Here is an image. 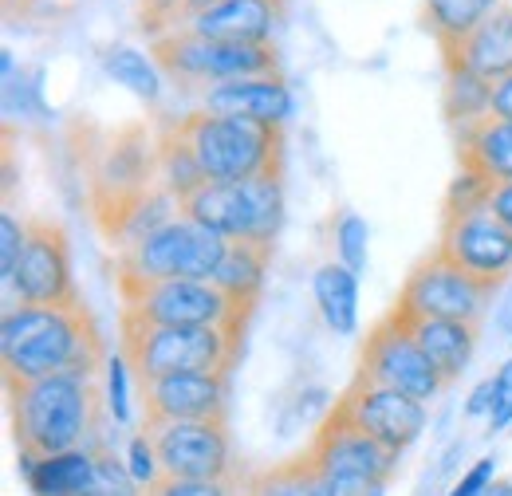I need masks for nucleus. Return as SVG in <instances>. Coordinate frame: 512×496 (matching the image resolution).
Segmentation results:
<instances>
[{
	"instance_id": "1",
	"label": "nucleus",
	"mask_w": 512,
	"mask_h": 496,
	"mask_svg": "<svg viewBox=\"0 0 512 496\" xmlns=\"http://www.w3.org/2000/svg\"><path fill=\"white\" fill-rule=\"evenodd\" d=\"M4 398L20 469L103 441V410L111 406H103L107 398L99 390V378H4Z\"/></svg>"
},
{
	"instance_id": "2",
	"label": "nucleus",
	"mask_w": 512,
	"mask_h": 496,
	"mask_svg": "<svg viewBox=\"0 0 512 496\" xmlns=\"http://www.w3.org/2000/svg\"><path fill=\"white\" fill-rule=\"evenodd\" d=\"M0 363L4 378H99L111 367V351L87 300L75 308L12 304L0 323Z\"/></svg>"
},
{
	"instance_id": "3",
	"label": "nucleus",
	"mask_w": 512,
	"mask_h": 496,
	"mask_svg": "<svg viewBox=\"0 0 512 496\" xmlns=\"http://www.w3.org/2000/svg\"><path fill=\"white\" fill-rule=\"evenodd\" d=\"M245 351V335L229 327H162L119 315V355L130 386L166 374H233Z\"/></svg>"
},
{
	"instance_id": "4",
	"label": "nucleus",
	"mask_w": 512,
	"mask_h": 496,
	"mask_svg": "<svg viewBox=\"0 0 512 496\" xmlns=\"http://www.w3.org/2000/svg\"><path fill=\"white\" fill-rule=\"evenodd\" d=\"M170 123L190 146L205 182H245L260 174H284L288 134L280 123L209 115L201 107L190 115H174Z\"/></svg>"
},
{
	"instance_id": "5",
	"label": "nucleus",
	"mask_w": 512,
	"mask_h": 496,
	"mask_svg": "<svg viewBox=\"0 0 512 496\" xmlns=\"http://www.w3.org/2000/svg\"><path fill=\"white\" fill-rule=\"evenodd\" d=\"M438 252L461 272L489 280L505 288L512 276V229L493 213L489 186L457 174L442 201V229H438Z\"/></svg>"
},
{
	"instance_id": "6",
	"label": "nucleus",
	"mask_w": 512,
	"mask_h": 496,
	"mask_svg": "<svg viewBox=\"0 0 512 496\" xmlns=\"http://www.w3.org/2000/svg\"><path fill=\"white\" fill-rule=\"evenodd\" d=\"M178 213L237 245H276L284 221V174L201 182L186 197H178Z\"/></svg>"
},
{
	"instance_id": "7",
	"label": "nucleus",
	"mask_w": 512,
	"mask_h": 496,
	"mask_svg": "<svg viewBox=\"0 0 512 496\" xmlns=\"http://www.w3.org/2000/svg\"><path fill=\"white\" fill-rule=\"evenodd\" d=\"M150 60L178 87V95H205L209 87L229 79L284 75L276 44H225V40H205L190 28L150 40Z\"/></svg>"
},
{
	"instance_id": "8",
	"label": "nucleus",
	"mask_w": 512,
	"mask_h": 496,
	"mask_svg": "<svg viewBox=\"0 0 512 496\" xmlns=\"http://www.w3.org/2000/svg\"><path fill=\"white\" fill-rule=\"evenodd\" d=\"M229 245L233 241L221 233L178 213L166 225L142 233L134 245L119 248L115 280H213Z\"/></svg>"
},
{
	"instance_id": "9",
	"label": "nucleus",
	"mask_w": 512,
	"mask_h": 496,
	"mask_svg": "<svg viewBox=\"0 0 512 496\" xmlns=\"http://www.w3.org/2000/svg\"><path fill=\"white\" fill-rule=\"evenodd\" d=\"M119 315L162 327H229L249 335L253 311H241L213 280H115Z\"/></svg>"
},
{
	"instance_id": "10",
	"label": "nucleus",
	"mask_w": 512,
	"mask_h": 496,
	"mask_svg": "<svg viewBox=\"0 0 512 496\" xmlns=\"http://www.w3.org/2000/svg\"><path fill=\"white\" fill-rule=\"evenodd\" d=\"M4 292H8V308L12 304H32V308L83 304L75 268H71V237L60 221H48V217L28 221V241L20 248L12 276L4 280Z\"/></svg>"
},
{
	"instance_id": "11",
	"label": "nucleus",
	"mask_w": 512,
	"mask_h": 496,
	"mask_svg": "<svg viewBox=\"0 0 512 496\" xmlns=\"http://www.w3.org/2000/svg\"><path fill=\"white\" fill-rule=\"evenodd\" d=\"M304 453L312 457V469L331 485H390L402 461V453L355 426L339 406L327 410Z\"/></svg>"
},
{
	"instance_id": "12",
	"label": "nucleus",
	"mask_w": 512,
	"mask_h": 496,
	"mask_svg": "<svg viewBox=\"0 0 512 496\" xmlns=\"http://www.w3.org/2000/svg\"><path fill=\"white\" fill-rule=\"evenodd\" d=\"M355 378L375 382V386H390L398 394H410L418 402H434L442 390H449L446 378L438 367L426 359V351L410 339V331L386 311L383 319H375V327L367 331L363 347H359V363H355Z\"/></svg>"
},
{
	"instance_id": "13",
	"label": "nucleus",
	"mask_w": 512,
	"mask_h": 496,
	"mask_svg": "<svg viewBox=\"0 0 512 496\" xmlns=\"http://www.w3.org/2000/svg\"><path fill=\"white\" fill-rule=\"evenodd\" d=\"M142 434L150 437L154 457L162 465V477L182 481H225L241 465L233 461V434L225 418L205 422H142Z\"/></svg>"
},
{
	"instance_id": "14",
	"label": "nucleus",
	"mask_w": 512,
	"mask_h": 496,
	"mask_svg": "<svg viewBox=\"0 0 512 496\" xmlns=\"http://www.w3.org/2000/svg\"><path fill=\"white\" fill-rule=\"evenodd\" d=\"M497 284L477 280L469 272H461L457 264H449L438 248H430L402 280L398 300L406 308L422 311V315H438V319H457V323H485V315L497 300Z\"/></svg>"
},
{
	"instance_id": "15",
	"label": "nucleus",
	"mask_w": 512,
	"mask_h": 496,
	"mask_svg": "<svg viewBox=\"0 0 512 496\" xmlns=\"http://www.w3.org/2000/svg\"><path fill=\"white\" fill-rule=\"evenodd\" d=\"M335 406L355 422L363 426L371 437H379L383 445H390L394 453H406L422 430H426V402L410 398V394H398L390 386H375V382H363V378H351L347 390L335 398Z\"/></svg>"
},
{
	"instance_id": "16",
	"label": "nucleus",
	"mask_w": 512,
	"mask_h": 496,
	"mask_svg": "<svg viewBox=\"0 0 512 496\" xmlns=\"http://www.w3.org/2000/svg\"><path fill=\"white\" fill-rule=\"evenodd\" d=\"M229 382L233 374H166L138 382L134 394L142 406V422H229Z\"/></svg>"
},
{
	"instance_id": "17",
	"label": "nucleus",
	"mask_w": 512,
	"mask_h": 496,
	"mask_svg": "<svg viewBox=\"0 0 512 496\" xmlns=\"http://www.w3.org/2000/svg\"><path fill=\"white\" fill-rule=\"evenodd\" d=\"M386 311L410 331V339L426 351V359L438 367V374L446 378V386H453L465 374L473 351H477V343H481V323H457V319L422 315V311L406 308L402 300H394Z\"/></svg>"
},
{
	"instance_id": "18",
	"label": "nucleus",
	"mask_w": 512,
	"mask_h": 496,
	"mask_svg": "<svg viewBox=\"0 0 512 496\" xmlns=\"http://www.w3.org/2000/svg\"><path fill=\"white\" fill-rule=\"evenodd\" d=\"M201 111L229 115V119H253V123H280L292 115V91L284 75H253V79H229L201 95Z\"/></svg>"
},
{
	"instance_id": "19",
	"label": "nucleus",
	"mask_w": 512,
	"mask_h": 496,
	"mask_svg": "<svg viewBox=\"0 0 512 496\" xmlns=\"http://www.w3.org/2000/svg\"><path fill=\"white\" fill-rule=\"evenodd\" d=\"M446 71H465L481 83H501L512 75V4L505 0L485 24H477L449 56H442Z\"/></svg>"
},
{
	"instance_id": "20",
	"label": "nucleus",
	"mask_w": 512,
	"mask_h": 496,
	"mask_svg": "<svg viewBox=\"0 0 512 496\" xmlns=\"http://www.w3.org/2000/svg\"><path fill=\"white\" fill-rule=\"evenodd\" d=\"M284 12V0H221L193 20L190 32L225 44H272V32L284 20Z\"/></svg>"
},
{
	"instance_id": "21",
	"label": "nucleus",
	"mask_w": 512,
	"mask_h": 496,
	"mask_svg": "<svg viewBox=\"0 0 512 496\" xmlns=\"http://www.w3.org/2000/svg\"><path fill=\"white\" fill-rule=\"evenodd\" d=\"M457 146V174H469L485 186L512 182V123L485 115L473 126L453 134Z\"/></svg>"
},
{
	"instance_id": "22",
	"label": "nucleus",
	"mask_w": 512,
	"mask_h": 496,
	"mask_svg": "<svg viewBox=\"0 0 512 496\" xmlns=\"http://www.w3.org/2000/svg\"><path fill=\"white\" fill-rule=\"evenodd\" d=\"M312 296L323 323L335 335H351L359 323V272H351L343 260H327L312 276Z\"/></svg>"
},
{
	"instance_id": "23",
	"label": "nucleus",
	"mask_w": 512,
	"mask_h": 496,
	"mask_svg": "<svg viewBox=\"0 0 512 496\" xmlns=\"http://www.w3.org/2000/svg\"><path fill=\"white\" fill-rule=\"evenodd\" d=\"M272 260V245H229V256L221 260V268L213 272V284L237 304L241 311H253L264 292V272Z\"/></svg>"
},
{
	"instance_id": "24",
	"label": "nucleus",
	"mask_w": 512,
	"mask_h": 496,
	"mask_svg": "<svg viewBox=\"0 0 512 496\" xmlns=\"http://www.w3.org/2000/svg\"><path fill=\"white\" fill-rule=\"evenodd\" d=\"M505 0H422V28L434 36L438 52L449 56L477 24H485Z\"/></svg>"
},
{
	"instance_id": "25",
	"label": "nucleus",
	"mask_w": 512,
	"mask_h": 496,
	"mask_svg": "<svg viewBox=\"0 0 512 496\" xmlns=\"http://www.w3.org/2000/svg\"><path fill=\"white\" fill-rule=\"evenodd\" d=\"M91 473H95V445L56 453V457H44V461L28 465L24 481H28L32 496H83Z\"/></svg>"
},
{
	"instance_id": "26",
	"label": "nucleus",
	"mask_w": 512,
	"mask_h": 496,
	"mask_svg": "<svg viewBox=\"0 0 512 496\" xmlns=\"http://www.w3.org/2000/svg\"><path fill=\"white\" fill-rule=\"evenodd\" d=\"M245 496H323V489L316 469H312V457L296 453L280 465L249 469L245 473Z\"/></svg>"
},
{
	"instance_id": "27",
	"label": "nucleus",
	"mask_w": 512,
	"mask_h": 496,
	"mask_svg": "<svg viewBox=\"0 0 512 496\" xmlns=\"http://www.w3.org/2000/svg\"><path fill=\"white\" fill-rule=\"evenodd\" d=\"M489 95L493 87L465 75V71H446V87H442V111H446V123L449 130H465L473 126L477 119L489 115Z\"/></svg>"
},
{
	"instance_id": "28",
	"label": "nucleus",
	"mask_w": 512,
	"mask_h": 496,
	"mask_svg": "<svg viewBox=\"0 0 512 496\" xmlns=\"http://www.w3.org/2000/svg\"><path fill=\"white\" fill-rule=\"evenodd\" d=\"M103 67H107V75L115 83H123L138 99L158 103V95H162V71H158V63L150 60V56H142L134 48H111L103 56Z\"/></svg>"
},
{
	"instance_id": "29",
	"label": "nucleus",
	"mask_w": 512,
	"mask_h": 496,
	"mask_svg": "<svg viewBox=\"0 0 512 496\" xmlns=\"http://www.w3.org/2000/svg\"><path fill=\"white\" fill-rule=\"evenodd\" d=\"M83 496H146V489L134 481L130 465L103 441H95V473L87 481Z\"/></svg>"
},
{
	"instance_id": "30",
	"label": "nucleus",
	"mask_w": 512,
	"mask_h": 496,
	"mask_svg": "<svg viewBox=\"0 0 512 496\" xmlns=\"http://www.w3.org/2000/svg\"><path fill=\"white\" fill-rule=\"evenodd\" d=\"M245 465L225 481H182V477H158L146 496H241L245 493Z\"/></svg>"
},
{
	"instance_id": "31",
	"label": "nucleus",
	"mask_w": 512,
	"mask_h": 496,
	"mask_svg": "<svg viewBox=\"0 0 512 496\" xmlns=\"http://www.w3.org/2000/svg\"><path fill=\"white\" fill-rule=\"evenodd\" d=\"M335 252L351 272H363L367 264V225L355 213H343L335 225Z\"/></svg>"
},
{
	"instance_id": "32",
	"label": "nucleus",
	"mask_w": 512,
	"mask_h": 496,
	"mask_svg": "<svg viewBox=\"0 0 512 496\" xmlns=\"http://www.w3.org/2000/svg\"><path fill=\"white\" fill-rule=\"evenodd\" d=\"M24 241H28V221H16V213L4 205V213H0V276L4 280L12 276Z\"/></svg>"
},
{
	"instance_id": "33",
	"label": "nucleus",
	"mask_w": 512,
	"mask_h": 496,
	"mask_svg": "<svg viewBox=\"0 0 512 496\" xmlns=\"http://www.w3.org/2000/svg\"><path fill=\"white\" fill-rule=\"evenodd\" d=\"M130 473H134V481L142 485V489H150L158 477H162V465H158V457H154V445H150V437L138 434L130 437V457H127Z\"/></svg>"
},
{
	"instance_id": "34",
	"label": "nucleus",
	"mask_w": 512,
	"mask_h": 496,
	"mask_svg": "<svg viewBox=\"0 0 512 496\" xmlns=\"http://www.w3.org/2000/svg\"><path fill=\"white\" fill-rule=\"evenodd\" d=\"M127 382H130L127 363H123V355L115 351V355H111V367H107V406H111L115 422H127V414H130V406H127Z\"/></svg>"
},
{
	"instance_id": "35",
	"label": "nucleus",
	"mask_w": 512,
	"mask_h": 496,
	"mask_svg": "<svg viewBox=\"0 0 512 496\" xmlns=\"http://www.w3.org/2000/svg\"><path fill=\"white\" fill-rule=\"evenodd\" d=\"M512 426V359L497 371V390H493V410H489V434Z\"/></svg>"
},
{
	"instance_id": "36",
	"label": "nucleus",
	"mask_w": 512,
	"mask_h": 496,
	"mask_svg": "<svg viewBox=\"0 0 512 496\" xmlns=\"http://www.w3.org/2000/svg\"><path fill=\"white\" fill-rule=\"evenodd\" d=\"M489 485H493V461L485 457V461H477V465L449 489V496H481Z\"/></svg>"
},
{
	"instance_id": "37",
	"label": "nucleus",
	"mask_w": 512,
	"mask_h": 496,
	"mask_svg": "<svg viewBox=\"0 0 512 496\" xmlns=\"http://www.w3.org/2000/svg\"><path fill=\"white\" fill-rule=\"evenodd\" d=\"M489 115L509 119V123H512V75H505L501 83H493V95H489Z\"/></svg>"
},
{
	"instance_id": "38",
	"label": "nucleus",
	"mask_w": 512,
	"mask_h": 496,
	"mask_svg": "<svg viewBox=\"0 0 512 496\" xmlns=\"http://www.w3.org/2000/svg\"><path fill=\"white\" fill-rule=\"evenodd\" d=\"M489 205H493V213H497V217L512 229V182H497V186H489Z\"/></svg>"
},
{
	"instance_id": "39",
	"label": "nucleus",
	"mask_w": 512,
	"mask_h": 496,
	"mask_svg": "<svg viewBox=\"0 0 512 496\" xmlns=\"http://www.w3.org/2000/svg\"><path fill=\"white\" fill-rule=\"evenodd\" d=\"M493 390H497V374H489V378L473 390V398H469L465 414H485V410H493Z\"/></svg>"
},
{
	"instance_id": "40",
	"label": "nucleus",
	"mask_w": 512,
	"mask_h": 496,
	"mask_svg": "<svg viewBox=\"0 0 512 496\" xmlns=\"http://www.w3.org/2000/svg\"><path fill=\"white\" fill-rule=\"evenodd\" d=\"M213 4H221V0H182V4H178V28H190L193 20L205 16ZM178 28H174V32H178Z\"/></svg>"
},
{
	"instance_id": "41",
	"label": "nucleus",
	"mask_w": 512,
	"mask_h": 496,
	"mask_svg": "<svg viewBox=\"0 0 512 496\" xmlns=\"http://www.w3.org/2000/svg\"><path fill=\"white\" fill-rule=\"evenodd\" d=\"M497 327H501L505 335H512V300H509V304H505V311L497 315Z\"/></svg>"
},
{
	"instance_id": "42",
	"label": "nucleus",
	"mask_w": 512,
	"mask_h": 496,
	"mask_svg": "<svg viewBox=\"0 0 512 496\" xmlns=\"http://www.w3.org/2000/svg\"><path fill=\"white\" fill-rule=\"evenodd\" d=\"M481 496H509V493H505V477H501V481H493V485H489Z\"/></svg>"
},
{
	"instance_id": "43",
	"label": "nucleus",
	"mask_w": 512,
	"mask_h": 496,
	"mask_svg": "<svg viewBox=\"0 0 512 496\" xmlns=\"http://www.w3.org/2000/svg\"><path fill=\"white\" fill-rule=\"evenodd\" d=\"M4 4H8V12L16 8V0H4ZM28 4H32V0H20V8H28Z\"/></svg>"
},
{
	"instance_id": "44",
	"label": "nucleus",
	"mask_w": 512,
	"mask_h": 496,
	"mask_svg": "<svg viewBox=\"0 0 512 496\" xmlns=\"http://www.w3.org/2000/svg\"><path fill=\"white\" fill-rule=\"evenodd\" d=\"M505 493L512 496V477H505Z\"/></svg>"
},
{
	"instance_id": "45",
	"label": "nucleus",
	"mask_w": 512,
	"mask_h": 496,
	"mask_svg": "<svg viewBox=\"0 0 512 496\" xmlns=\"http://www.w3.org/2000/svg\"><path fill=\"white\" fill-rule=\"evenodd\" d=\"M284 4H288V0H284Z\"/></svg>"
},
{
	"instance_id": "46",
	"label": "nucleus",
	"mask_w": 512,
	"mask_h": 496,
	"mask_svg": "<svg viewBox=\"0 0 512 496\" xmlns=\"http://www.w3.org/2000/svg\"><path fill=\"white\" fill-rule=\"evenodd\" d=\"M509 4H512V0H509Z\"/></svg>"
}]
</instances>
